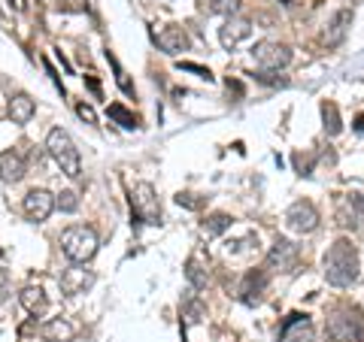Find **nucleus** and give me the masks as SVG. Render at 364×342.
<instances>
[{
	"mask_svg": "<svg viewBox=\"0 0 364 342\" xmlns=\"http://www.w3.org/2000/svg\"><path fill=\"white\" fill-rule=\"evenodd\" d=\"M322 272L328 285L334 288H346L358 279V252L349 239H337V243L328 248L325 258H322Z\"/></svg>",
	"mask_w": 364,
	"mask_h": 342,
	"instance_id": "obj_1",
	"label": "nucleus"
},
{
	"mask_svg": "<svg viewBox=\"0 0 364 342\" xmlns=\"http://www.w3.org/2000/svg\"><path fill=\"white\" fill-rule=\"evenodd\" d=\"M97 246H100L97 231L88 224H73L61 233V252L67 260H73V264H88V260L97 255Z\"/></svg>",
	"mask_w": 364,
	"mask_h": 342,
	"instance_id": "obj_2",
	"label": "nucleus"
},
{
	"mask_svg": "<svg viewBox=\"0 0 364 342\" xmlns=\"http://www.w3.org/2000/svg\"><path fill=\"white\" fill-rule=\"evenodd\" d=\"M46 149H49V155L55 158V164L61 167L64 176H70V179L82 176V158H79L76 145H73V140H70V133L67 131L52 128L49 136H46Z\"/></svg>",
	"mask_w": 364,
	"mask_h": 342,
	"instance_id": "obj_3",
	"label": "nucleus"
},
{
	"mask_svg": "<svg viewBox=\"0 0 364 342\" xmlns=\"http://www.w3.org/2000/svg\"><path fill=\"white\" fill-rule=\"evenodd\" d=\"M131 215L134 221H143V224H161V203H158V194L149 182H140L134 185L131 191Z\"/></svg>",
	"mask_w": 364,
	"mask_h": 342,
	"instance_id": "obj_4",
	"label": "nucleus"
},
{
	"mask_svg": "<svg viewBox=\"0 0 364 342\" xmlns=\"http://www.w3.org/2000/svg\"><path fill=\"white\" fill-rule=\"evenodd\" d=\"M252 58L261 67V73H277L282 67H289L291 52H289V45H282L277 40H261L252 45Z\"/></svg>",
	"mask_w": 364,
	"mask_h": 342,
	"instance_id": "obj_5",
	"label": "nucleus"
},
{
	"mask_svg": "<svg viewBox=\"0 0 364 342\" xmlns=\"http://www.w3.org/2000/svg\"><path fill=\"white\" fill-rule=\"evenodd\" d=\"M331 336L337 342H364V321L358 318V312L352 309H340L331 315Z\"/></svg>",
	"mask_w": 364,
	"mask_h": 342,
	"instance_id": "obj_6",
	"label": "nucleus"
},
{
	"mask_svg": "<svg viewBox=\"0 0 364 342\" xmlns=\"http://www.w3.org/2000/svg\"><path fill=\"white\" fill-rule=\"evenodd\" d=\"M286 224H289V231H294V233H313L318 227V209L313 206L310 200L291 203L289 212H286Z\"/></svg>",
	"mask_w": 364,
	"mask_h": 342,
	"instance_id": "obj_7",
	"label": "nucleus"
},
{
	"mask_svg": "<svg viewBox=\"0 0 364 342\" xmlns=\"http://www.w3.org/2000/svg\"><path fill=\"white\" fill-rule=\"evenodd\" d=\"M279 339L282 342H316V327L306 315L291 312L279 327Z\"/></svg>",
	"mask_w": 364,
	"mask_h": 342,
	"instance_id": "obj_8",
	"label": "nucleus"
},
{
	"mask_svg": "<svg viewBox=\"0 0 364 342\" xmlns=\"http://www.w3.org/2000/svg\"><path fill=\"white\" fill-rule=\"evenodd\" d=\"M21 209H25L28 221H46L55 209V197L46 188H33L25 194V200H21Z\"/></svg>",
	"mask_w": 364,
	"mask_h": 342,
	"instance_id": "obj_9",
	"label": "nucleus"
},
{
	"mask_svg": "<svg viewBox=\"0 0 364 342\" xmlns=\"http://www.w3.org/2000/svg\"><path fill=\"white\" fill-rule=\"evenodd\" d=\"M58 285H61L64 294H70V297H73V294H85L91 285H95V272L85 270V264H73V267H67L61 272Z\"/></svg>",
	"mask_w": 364,
	"mask_h": 342,
	"instance_id": "obj_10",
	"label": "nucleus"
},
{
	"mask_svg": "<svg viewBox=\"0 0 364 342\" xmlns=\"http://www.w3.org/2000/svg\"><path fill=\"white\" fill-rule=\"evenodd\" d=\"M298 260V246L289 243V239H277L273 248L267 252V267L270 270H279V272H289Z\"/></svg>",
	"mask_w": 364,
	"mask_h": 342,
	"instance_id": "obj_11",
	"label": "nucleus"
},
{
	"mask_svg": "<svg viewBox=\"0 0 364 342\" xmlns=\"http://www.w3.org/2000/svg\"><path fill=\"white\" fill-rule=\"evenodd\" d=\"M249 33H252V21L249 18H228L225 25L219 28V43L225 45V49H237V45H240Z\"/></svg>",
	"mask_w": 364,
	"mask_h": 342,
	"instance_id": "obj_12",
	"label": "nucleus"
},
{
	"mask_svg": "<svg viewBox=\"0 0 364 342\" xmlns=\"http://www.w3.org/2000/svg\"><path fill=\"white\" fill-rule=\"evenodd\" d=\"M155 43L161 45V52L167 55H179V52H186L188 49V33L182 31L179 25H167L155 33Z\"/></svg>",
	"mask_w": 364,
	"mask_h": 342,
	"instance_id": "obj_13",
	"label": "nucleus"
},
{
	"mask_svg": "<svg viewBox=\"0 0 364 342\" xmlns=\"http://www.w3.org/2000/svg\"><path fill=\"white\" fill-rule=\"evenodd\" d=\"M18 303L25 306V312H31L33 318H43L46 312H49V297H46V291L40 288V285H28V288H21Z\"/></svg>",
	"mask_w": 364,
	"mask_h": 342,
	"instance_id": "obj_14",
	"label": "nucleus"
},
{
	"mask_svg": "<svg viewBox=\"0 0 364 342\" xmlns=\"http://www.w3.org/2000/svg\"><path fill=\"white\" fill-rule=\"evenodd\" d=\"M352 28V9H340V13H334V18L328 21V28H325V43L331 45H340L346 40V33Z\"/></svg>",
	"mask_w": 364,
	"mask_h": 342,
	"instance_id": "obj_15",
	"label": "nucleus"
},
{
	"mask_svg": "<svg viewBox=\"0 0 364 342\" xmlns=\"http://www.w3.org/2000/svg\"><path fill=\"white\" fill-rule=\"evenodd\" d=\"M264 288H267V272H264V270H252V272H246L243 288H240L243 303L255 306V303L261 300V294H264Z\"/></svg>",
	"mask_w": 364,
	"mask_h": 342,
	"instance_id": "obj_16",
	"label": "nucleus"
},
{
	"mask_svg": "<svg viewBox=\"0 0 364 342\" xmlns=\"http://www.w3.org/2000/svg\"><path fill=\"white\" fill-rule=\"evenodd\" d=\"M9 118H13V124H28L33 118V112H37V104L28 97V94H16L9 97Z\"/></svg>",
	"mask_w": 364,
	"mask_h": 342,
	"instance_id": "obj_17",
	"label": "nucleus"
},
{
	"mask_svg": "<svg viewBox=\"0 0 364 342\" xmlns=\"http://www.w3.org/2000/svg\"><path fill=\"white\" fill-rule=\"evenodd\" d=\"M25 176V161L16 152H0V179L4 182H18Z\"/></svg>",
	"mask_w": 364,
	"mask_h": 342,
	"instance_id": "obj_18",
	"label": "nucleus"
},
{
	"mask_svg": "<svg viewBox=\"0 0 364 342\" xmlns=\"http://www.w3.org/2000/svg\"><path fill=\"white\" fill-rule=\"evenodd\" d=\"M186 279H188V285L195 291H200V288H207V282H210V270H207V264L195 255V258H188L186 260Z\"/></svg>",
	"mask_w": 364,
	"mask_h": 342,
	"instance_id": "obj_19",
	"label": "nucleus"
},
{
	"mask_svg": "<svg viewBox=\"0 0 364 342\" xmlns=\"http://www.w3.org/2000/svg\"><path fill=\"white\" fill-rule=\"evenodd\" d=\"M73 324L70 321H64V318H52V321H46L43 324V336L49 339V342H70L73 339Z\"/></svg>",
	"mask_w": 364,
	"mask_h": 342,
	"instance_id": "obj_20",
	"label": "nucleus"
},
{
	"mask_svg": "<svg viewBox=\"0 0 364 342\" xmlns=\"http://www.w3.org/2000/svg\"><path fill=\"white\" fill-rule=\"evenodd\" d=\"M231 224H234V219L228 212H213L210 219L200 224V231H203L207 239H215V236H222L225 231H231Z\"/></svg>",
	"mask_w": 364,
	"mask_h": 342,
	"instance_id": "obj_21",
	"label": "nucleus"
},
{
	"mask_svg": "<svg viewBox=\"0 0 364 342\" xmlns=\"http://www.w3.org/2000/svg\"><path fill=\"white\" fill-rule=\"evenodd\" d=\"M322 121H325L328 136H337L340 131H343V124H340V109H337V104H331V100L322 104Z\"/></svg>",
	"mask_w": 364,
	"mask_h": 342,
	"instance_id": "obj_22",
	"label": "nucleus"
},
{
	"mask_svg": "<svg viewBox=\"0 0 364 342\" xmlns=\"http://www.w3.org/2000/svg\"><path fill=\"white\" fill-rule=\"evenodd\" d=\"M109 118L116 121V124H122V128H128V131L140 128V118H136L131 109H124L122 104H109Z\"/></svg>",
	"mask_w": 364,
	"mask_h": 342,
	"instance_id": "obj_23",
	"label": "nucleus"
},
{
	"mask_svg": "<svg viewBox=\"0 0 364 342\" xmlns=\"http://www.w3.org/2000/svg\"><path fill=\"white\" fill-rule=\"evenodd\" d=\"M243 0H210V13H219V16H228L231 18L237 9H240Z\"/></svg>",
	"mask_w": 364,
	"mask_h": 342,
	"instance_id": "obj_24",
	"label": "nucleus"
},
{
	"mask_svg": "<svg viewBox=\"0 0 364 342\" xmlns=\"http://www.w3.org/2000/svg\"><path fill=\"white\" fill-rule=\"evenodd\" d=\"M294 170H298L301 176H313V167H316V155H301V152H294Z\"/></svg>",
	"mask_w": 364,
	"mask_h": 342,
	"instance_id": "obj_25",
	"label": "nucleus"
},
{
	"mask_svg": "<svg viewBox=\"0 0 364 342\" xmlns=\"http://www.w3.org/2000/svg\"><path fill=\"white\" fill-rule=\"evenodd\" d=\"M55 206H58L61 212H76V209H79V200H76L73 191H61L58 200H55Z\"/></svg>",
	"mask_w": 364,
	"mask_h": 342,
	"instance_id": "obj_26",
	"label": "nucleus"
},
{
	"mask_svg": "<svg viewBox=\"0 0 364 342\" xmlns=\"http://www.w3.org/2000/svg\"><path fill=\"white\" fill-rule=\"evenodd\" d=\"M107 58H109V64H112V67H116V82H119V88L124 91V94H134V85L128 82V76H124V70H122V67H119V61H116V55H109V52H107Z\"/></svg>",
	"mask_w": 364,
	"mask_h": 342,
	"instance_id": "obj_27",
	"label": "nucleus"
},
{
	"mask_svg": "<svg viewBox=\"0 0 364 342\" xmlns=\"http://www.w3.org/2000/svg\"><path fill=\"white\" fill-rule=\"evenodd\" d=\"M176 203H179V206H186V209H200L203 206V197H198V194H191V191H179L176 194Z\"/></svg>",
	"mask_w": 364,
	"mask_h": 342,
	"instance_id": "obj_28",
	"label": "nucleus"
},
{
	"mask_svg": "<svg viewBox=\"0 0 364 342\" xmlns=\"http://www.w3.org/2000/svg\"><path fill=\"white\" fill-rule=\"evenodd\" d=\"M255 79H258V82H264V85H273V88H277V85H279V88H286V85H289V79H286V76H279V79H277L273 73H258Z\"/></svg>",
	"mask_w": 364,
	"mask_h": 342,
	"instance_id": "obj_29",
	"label": "nucleus"
},
{
	"mask_svg": "<svg viewBox=\"0 0 364 342\" xmlns=\"http://www.w3.org/2000/svg\"><path fill=\"white\" fill-rule=\"evenodd\" d=\"M179 70H188V73H198L200 79H207V82H213V73L207 70V67H200V64H179Z\"/></svg>",
	"mask_w": 364,
	"mask_h": 342,
	"instance_id": "obj_30",
	"label": "nucleus"
},
{
	"mask_svg": "<svg viewBox=\"0 0 364 342\" xmlns=\"http://www.w3.org/2000/svg\"><path fill=\"white\" fill-rule=\"evenodd\" d=\"M76 116L82 118V121H88V124H97V116H95V109H91L88 104H79V106H76Z\"/></svg>",
	"mask_w": 364,
	"mask_h": 342,
	"instance_id": "obj_31",
	"label": "nucleus"
},
{
	"mask_svg": "<svg viewBox=\"0 0 364 342\" xmlns=\"http://www.w3.org/2000/svg\"><path fill=\"white\" fill-rule=\"evenodd\" d=\"M6 285H9V272H6V270H0V300L6 297Z\"/></svg>",
	"mask_w": 364,
	"mask_h": 342,
	"instance_id": "obj_32",
	"label": "nucleus"
},
{
	"mask_svg": "<svg viewBox=\"0 0 364 342\" xmlns=\"http://www.w3.org/2000/svg\"><path fill=\"white\" fill-rule=\"evenodd\" d=\"M352 206L364 212V194H352Z\"/></svg>",
	"mask_w": 364,
	"mask_h": 342,
	"instance_id": "obj_33",
	"label": "nucleus"
},
{
	"mask_svg": "<svg viewBox=\"0 0 364 342\" xmlns=\"http://www.w3.org/2000/svg\"><path fill=\"white\" fill-rule=\"evenodd\" d=\"M355 131H361V133H364V112H361V116L355 118Z\"/></svg>",
	"mask_w": 364,
	"mask_h": 342,
	"instance_id": "obj_34",
	"label": "nucleus"
},
{
	"mask_svg": "<svg viewBox=\"0 0 364 342\" xmlns=\"http://www.w3.org/2000/svg\"><path fill=\"white\" fill-rule=\"evenodd\" d=\"M282 4H289V0H282Z\"/></svg>",
	"mask_w": 364,
	"mask_h": 342,
	"instance_id": "obj_35",
	"label": "nucleus"
}]
</instances>
